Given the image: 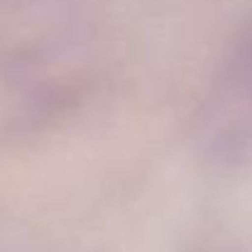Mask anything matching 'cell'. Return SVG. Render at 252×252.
Masks as SVG:
<instances>
[{
  "mask_svg": "<svg viewBox=\"0 0 252 252\" xmlns=\"http://www.w3.org/2000/svg\"><path fill=\"white\" fill-rule=\"evenodd\" d=\"M243 74H248V91H245V95H250V105H252V62L248 64V69Z\"/></svg>",
  "mask_w": 252,
  "mask_h": 252,
  "instance_id": "1",
  "label": "cell"
}]
</instances>
